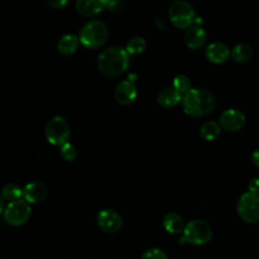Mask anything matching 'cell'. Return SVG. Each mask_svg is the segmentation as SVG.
Returning <instances> with one entry per match:
<instances>
[{
	"instance_id": "obj_26",
	"label": "cell",
	"mask_w": 259,
	"mask_h": 259,
	"mask_svg": "<svg viewBox=\"0 0 259 259\" xmlns=\"http://www.w3.org/2000/svg\"><path fill=\"white\" fill-rule=\"evenodd\" d=\"M248 191L259 193V178H252L248 182Z\"/></svg>"
},
{
	"instance_id": "obj_7",
	"label": "cell",
	"mask_w": 259,
	"mask_h": 259,
	"mask_svg": "<svg viewBox=\"0 0 259 259\" xmlns=\"http://www.w3.org/2000/svg\"><path fill=\"white\" fill-rule=\"evenodd\" d=\"M31 214V207L29 202L25 199H17L10 201L3 211V219L5 223L10 226L19 227L27 223Z\"/></svg>"
},
{
	"instance_id": "obj_5",
	"label": "cell",
	"mask_w": 259,
	"mask_h": 259,
	"mask_svg": "<svg viewBox=\"0 0 259 259\" xmlns=\"http://www.w3.org/2000/svg\"><path fill=\"white\" fill-rule=\"evenodd\" d=\"M168 14L171 23L180 29L191 26L196 18L192 5L186 0H174L169 6Z\"/></svg>"
},
{
	"instance_id": "obj_20",
	"label": "cell",
	"mask_w": 259,
	"mask_h": 259,
	"mask_svg": "<svg viewBox=\"0 0 259 259\" xmlns=\"http://www.w3.org/2000/svg\"><path fill=\"white\" fill-rule=\"evenodd\" d=\"M252 48L247 44H238L231 52L232 58L238 63H245L252 58Z\"/></svg>"
},
{
	"instance_id": "obj_3",
	"label": "cell",
	"mask_w": 259,
	"mask_h": 259,
	"mask_svg": "<svg viewBox=\"0 0 259 259\" xmlns=\"http://www.w3.org/2000/svg\"><path fill=\"white\" fill-rule=\"evenodd\" d=\"M211 238V227L205 221L196 219L188 222L185 225L179 243H188L194 246H201L208 243Z\"/></svg>"
},
{
	"instance_id": "obj_13",
	"label": "cell",
	"mask_w": 259,
	"mask_h": 259,
	"mask_svg": "<svg viewBox=\"0 0 259 259\" xmlns=\"http://www.w3.org/2000/svg\"><path fill=\"white\" fill-rule=\"evenodd\" d=\"M205 57L213 64H223L231 57V51L225 44L214 41L206 47Z\"/></svg>"
},
{
	"instance_id": "obj_29",
	"label": "cell",
	"mask_w": 259,
	"mask_h": 259,
	"mask_svg": "<svg viewBox=\"0 0 259 259\" xmlns=\"http://www.w3.org/2000/svg\"><path fill=\"white\" fill-rule=\"evenodd\" d=\"M5 199H4V197L2 196V194H0V214L4 211V209H5Z\"/></svg>"
},
{
	"instance_id": "obj_14",
	"label": "cell",
	"mask_w": 259,
	"mask_h": 259,
	"mask_svg": "<svg viewBox=\"0 0 259 259\" xmlns=\"http://www.w3.org/2000/svg\"><path fill=\"white\" fill-rule=\"evenodd\" d=\"M206 37V32L202 26L194 24L188 27L184 35V40L189 49L198 50L205 44Z\"/></svg>"
},
{
	"instance_id": "obj_28",
	"label": "cell",
	"mask_w": 259,
	"mask_h": 259,
	"mask_svg": "<svg viewBox=\"0 0 259 259\" xmlns=\"http://www.w3.org/2000/svg\"><path fill=\"white\" fill-rule=\"evenodd\" d=\"M250 160H251V163H252L254 166H256V167L259 168V148L256 149V150H254V151L252 152V154H251V156H250Z\"/></svg>"
},
{
	"instance_id": "obj_1",
	"label": "cell",
	"mask_w": 259,
	"mask_h": 259,
	"mask_svg": "<svg viewBox=\"0 0 259 259\" xmlns=\"http://www.w3.org/2000/svg\"><path fill=\"white\" fill-rule=\"evenodd\" d=\"M183 111L192 117H201L209 112L215 106V98L213 94L202 88H191L182 95Z\"/></svg>"
},
{
	"instance_id": "obj_11",
	"label": "cell",
	"mask_w": 259,
	"mask_h": 259,
	"mask_svg": "<svg viewBox=\"0 0 259 259\" xmlns=\"http://www.w3.org/2000/svg\"><path fill=\"white\" fill-rule=\"evenodd\" d=\"M138 91L134 81L127 79L121 81L115 88L114 96L118 103L122 105H128L133 103L137 97Z\"/></svg>"
},
{
	"instance_id": "obj_27",
	"label": "cell",
	"mask_w": 259,
	"mask_h": 259,
	"mask_svg": "<svg viewBox=\"0 0 259 259\" xmlns=\"http://www.w3.org/2000/svg\"><path fill=\"white\" fill-rule=\"evenodd\" d=\"M68 1L69 0H48V3L52 8L59 9L64 7L68 3Z\"/></svg>"
},
{
	"instance_id": "obj_21",
	"label": "cell",
	"mask_w": 259,
	"mask_h": 259,
	"mask_svg": "<svg viewBox=\"0 0 259 259\" xmlns=\"http://www.w3.org/2000/svg\"><path fill=\"white\" fill-rule=\"evenodd\" d=\"M1 194L4 199L8 200L9 202L14 201L20 199V197L22 196V188L14 183H8L2 187Z\"/></svg>"
},
{
	"instance_id": "obj_25",
	"label": "cell",
	"mask_w": 259,
	"mask_h": 259,
	"mask_svg": "<svg viewBox=\"0 0 259 259\" xmlns=\"http://www.w3.org/2000/svg\"><path fill=\"white\" fill-rule=\"evenodd\" d=\"M141 259H168V257L162 249L153 247V248L146 250L143 253Z\"/></svg>"
},
{
	"instance_id": "obj_16",
	"label": "cell",
	"mask_w": 259,
	"mask_h": 259,
	"mask_svg": "<svg viewBox=\"0 0 259 259\" xmlns=\"http://www.w3.org/2000/svg\"><path fill=\"white\" fill-rule=\"evenodd\" d=\"M105 7L103 0H77L76 10L82 16H94Z\"/></svg>"
},
{
	"instance_id": "obj_15",
	"label": "cell",
	"mask_w": 259,
	"mask_h": 259,
	"mask_svg": "<svg viewBox=\"0 0 259 259\" xmlns=\"http://www.w3.org/2000/svg\"><path fill=\"white\" fill-rule=\"evenodd\" d=\"M182 100V94L174 87H165L160 90L157 95V102L165 108L176 106Z\"/></svg>"
},
{
	"instance_id": "obj_8",
	"label": "cell",
	"mask_w": 259,
	"mask_h": 259,
	"mask_svg": "<svg viewBox=\"0 0 259 259\" xmlns=\"http://www.w3.org/2000/svg\"><path fill=\"white\" fill-rule=\"evenodd\" d=\"M45 136L47 141L54 146H62L68 142L70 138V126L67 120L60 115L51 118L46 125Z\"/></svg>"
},
{
	"instance_id": "obj_2",
	"label": "cell",
	"mask_w": 259,
	"mask_h": 259,
	"mask_svg": "<svg viewBox=\"0 0 259 259\" xmlns=\"http://www.w3.org/2000/svg\"><path fill=\"white\" fill-rule=\"evenodd\" d=\"M130 57L125 50L112 47L104 50L98 57L97 65L99 72L106 77H117L128 67Z\"/></svg>"
},
{
	"instance_id": "obj_19",
	"label": "cell",
	"mask_w": 259,
	"mask_h": 259,
	"mask_svg": "<svg viewBox=\"0 0 259 259\" xmlns=\"http://www.w3.org/2000/svg\"><path fill=\"white\" fill-rule=\"evenodd\" d=\"M221 125L217 121L209 120L202 124L199 130L200 137L205 141H213L217 139L221 133Z\"/></svg>"
},
{
	"instance_id": "obj_23",
	"label": "cell",
	"mask_w": 259,
	"mask_h": 259,
	"mask_svg": "<svg viewBox=\"0 0 259 259\" xmlns=\"http://www.w3.org/2000/svg\"><path fill=\"white\" fill-rule=\"evenodd\" d=\"M173 87L183 95L191 89V81L185 75H177L173 79Z\"/></svg>"
},
{
	"instance_id": "obj_22",
	"label": "cell",
	"mask_w": 259,
	"mask_h": 259,
	"mask_svg": "<svg viewBox=\"0 0 259 259\" xmlns=\"http://www.w3.org/2000/svg\"><path fill=\"white\" fill-rule=\"evenodd\" d=\"M147 44L143 37L135 36L131 38L125 47V51L128 55H140L146 50Z\"/></svg>"
},
{
	"instance_id": "obj_24",
	"label": "cell",
	"mask_w": 259,
	"mask_h": 259,
	"mask_svg": "<svg viewBox=\"0 0 259 259\" xmlns=\"http://www.w3.org/2000/svg\"><path fill=\"white\" fill-rule=\"evenodd\" d=\"M60 155L61 157L68 162H72L76 159L77 157V151L76 148L69 142H66L65 144H63L62 146H60Z\"/></svg>"
},
{
	"instance_id": "obj_17",
	"label": "cell",
	"mask_w": 259,
	"mask_h": 259,
	"mask_svg": "<svg viewBox=\"0 0 259 259\" xmlns=\"http://www.w3.org/2000/svg\"><path fill=\"white\" fill-rule=\"evenodd\" d=\"M164 229L173 235H177L183 232L185 224L180 214L176 212H167L162 220Z\"/></svg>"
},
{
	"instance_id": "obj_9",
	"label": "cell",
	"mask_w": 259,
	"mask_h": 259,
	"mask_svg": "<svg viewBox=\"0 0 259 259\" xmlns=\"http://www.w3.org/2000/svg\"><path fill=\"white\" fill-rule=\"evenodd\" d=\"M245 114L241 110L235 108H230L223 111L219 119L221 127L227 132L240 131L245 125Z\"/></svg>"
},
{
	"instance_id": "obj_12",
	"label": "cell",
	"mask_w": 259,
	"mask_h": 259,
	"mask_svg": "<svg viewBox=\"0 0 259 259\" xmlns=\"http://www.w3.org/2000/svg\"><path fill=\"white\" fill-rule=\"evenodd\" d=\"M47 196V187L42 182L33 181L22 188V197L29 203H39Z\"/></svg>"
},
{
	"instance_id": "obj_4",
	"label": "cell",
	"mask_w": 259,
	"mask_h": 259,
	"mask_svg": "<svg viewBox=\"0 0 259 259\" xmlns=\"http://www.w3.org/2000/svg\"><path fill=\"white\" fill-rule=\"evenodd\" d=\"M108 29L101 20H92L86 23L79 34L80 42L88 49H97L107 39Z\"/></svg>"
},
{
	"instance_id": "obj_6",
	"label": "cell",
	"mask_w": 259,
	"mask_h": 259,
	"mask_svg": "<svg viewBox=\"0 0 259 259\" xmlns=\"http://www.w3.org/2000/svg\"><path fill=\"white\" fill-rule=\"evenodd\" d=\"M237 212L240 219L247 224L259 222V193L247 191L237 202Z\"/></svg>"
},
{
	"instance_id": "obj_10",
	"label": "cell",
	"mask_w": 259,
	"mask_h": 259,
	"mask_svg": "<svg viewBox=\"0 0 259 259\" xmlns=\"http://www.w3.org/2000/svg\"><path fill=\"white\" fill-rule=\"evenodd\" d=\"M97 225L105 233H116L122 227L120 214L113 209H102L97 214Z\"/></svg>"
},
{
	"instance_id": "obj_18",
	"label": "cell",
	"mask_w": 259,
	"mask_h": 259,
	"mask_svg": "<svg viewBox=\"0 0 259 259\" xmlns=\"http://www.w3.org/2000/svg\"><path fill=\"white\" fill-rule=\"evenodd\" d=\"M79 37L74 34L63 35L58 42V51L63 56H70L75 53L78 48Z\"/></svg>"
}]
</instances>
